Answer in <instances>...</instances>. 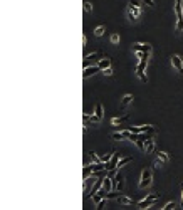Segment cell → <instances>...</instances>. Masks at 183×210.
I'll list each match as a JSON object with an SVG mask.
<instances>
[{
    "instance_id": "6da1fadb",
    "label": "cell",
    "mask_w": 183,
    "mask_h": 210,
    "mask_svg": "<svg viewBox=\"0 0 183 210\" xmlns=\"http://www.w3.org/2000/svg\"><path fill=\"white\" fill-rule=\"evenodd\" d=\"M151 181H153V171H151V168H144L143 173H141L140 188H146V187H150Z\"/></svg>"
},
{
    "instance_id": "7a4b0ae2",
    "label": "cell",
    "mask_w": 183,
    "mask_h": 210,
    "mask_svg": "<svg viewBox=\"0 0 183 210\" xmlns=\"http://www.w3.org/2000/svg\"><path fill=\"white\" fill-rule=\"evenodd\" d=\"M158 200V195L156 193H150V195L146 197L144 200H141V202H138V208H150L151 205H154V202Z\"/></svg>"
},
{
    "instance_id": "3957f363",
    "label": "cell",
    "mask_w": 183,
    "mask_h": 210,
    "mask_svg": "<svg viewBox=\"0 0 183 210\" xmlns=\"http://www.w3.org/2000/svg\"><path fill=\"white\" fill-rule=\"evenodd\" d=\"M140 14H141L140 5L133 4V2H129V7H128V15H129V19H131V20H134V19L140 17Z\"/></svg>"
},
{
    "instance_id": "277c9868",
    "label": "cell",
    "mask_w": 183,
    "mask_h": 210,
    "mask_svg": "<svg viewBox=\"0 0 183 210\" xmlns=\"http://www.w3.org/2000/svg\"><path fill=\"white\" fill-rule=\"evenodd\" d=\"M131 133H154V128L153 126H126Z\"/></svg>"
},
{
    "instance_id": "5b68a950",
    "label": "cell",
    "mask_w": 183,
    "mask_h": 210,
    "mask_svg": "<svg viewBox=\"0 0 183 210\" xmlns=\"http://www.w3.org/2000/svg\"><path fill=\"white\" fill-rule=\"evenodd\" d=\"M91 120H93V123H99L103 120V104H96L94 114H91Z\"/></svg>"
},
{
    "instance_id": "8992f818",
    "label": "cell",
    "mask_w": 183,
    "mask_h": 210,
    "mask_svg": "<svg viewBox=\"0 0 183 210\" xmlns=\"http://www.w3.org/2000/svg\"><path fill=\"white\" fill-rule=\"evenodd\" d=\"M171 64H173V67H175L178 73H183V61H181V57H180L178 54L171 56Z\"/></svg>"
},
{
    "instance_id": "52a82bcc",
    "label": "cell",
    "mask_w": 183,
    "mask_h": 210,
    "mask_svg": "<svg viewBox=\"0 0 183 210\" xmlns=\"http://www.w3.org/2000/svg\"><path fill=\"white\" fill-rule=\"evenodd\" d=\"M133 51L134 52H151V46H150V44L136 42V44H133Z\"/></svg>"
},
{
    "instance_id": "ba28073f",
    "label": "cell",
    "mask_w": 183,
    "mask_h": 210,
    "mask_svg": "<svg viewBox=\"0 0 183 210\" xmlns=\"http://www.w3.org/2000/svg\"><path fill=\"white\" fill-rule=\"evenodd\" d=\"M99 71H103L99 66H91V67H86V69H84V73H83V77H84V79H87V77H91L93 74L99 73Z\"/></svg>"
},
{
    "instance_id": "9c48e42d",
    "label": "cell",
    "mask_w": 183,
    "mask_h": 210,
    "mask_svg": "<svg viewBox=\"0 0 183 210\" xmlns=\"http://www.w3.org/2000/svg\"><path fill=\"white\" fill-rule=\"evenodd\" d=\"M103 188L106 190V192H111L113 188H114V183H113V178L111 177H106L103 181Z\"/></svg>"
},
{
    "instance_id": "30bf717a",
    "label": "cell",
    "mask_w": 183,
    "mask_h": 210,
    "mask_svg": "<svg viewBox=\"0 0 183 210\" xmlns=\"http://www.w3.org/2000/svg\"><path fill=\"white\" fill-rule=\"evenodd\" d=\"M153 150H154V138L151 136L150 140L144 141V151H146V153H153Z\"/></svg>"
},
{
    "instance_id": "8fae6325",
    "label": "cell",
    "mask_w": 183,
    "mask_h": 210,
    "mask_svg": "<svg viewBox=\"0 0 183 210\" xmlns=\"http://www.w3.org/2000/svg\"><path fill=\"white\" fill-rule=\"evenodd\" d=\"M97 66H99L103 71H104V69H108V67H111V59H109V57H103L101 61H97Z\"/></svg>"
},
{
    "instance_id": "7c38bea8",
    "label": "cell",
    "mask_w": 183,
    "mask_h": 210,
    "mask_svg": "<svg viewBox=\"0 0 183 210\" xmlns=\"http://www.w3.org/2000/svg\"><path fill=\"white\" fill-rule=\"evenodd\" d=\"M118 202H119V205H133V198H129V197H126V195H119L118 197Z\"/></svg>"
},
{
    "instance_id": "4fadbf2b",
    "label": "cell",
    "mask_w": 183,
    "mask_h": 210,
    "mask_svg": "<svg viewBox=\"0 0 183 210\" xmlns=\"http://www.w3.org/2000/svg\"><path fill=\"white\" fill-rule=\"evenodd\" d=\"M133 96L131 94H126V96H123V99H121V106L123 108H124V106H128V104H131V103H133Z\"/></svg>"
},
{
    "instance_id": "5bb4252c",
    "label": "cell",
    "mask_w": 183,
    "mask_h": 210,
    "mask_svg": "<svg viewBox=\"0 0 183 210\" xmlns=\"http://www.w3.org/2000/svg\"><path fill=\"white\" fill-rule=\"evenodd\" d=\"M158 160H160L161 163H168V161H170L168 153H166V151H160V153H158Z\"/></svg>"
},
{
    "instance_id": "9a60e30c",
    "label": "cell",
    "mask_w": 183,
    "mask_h": 210,
    "mask_svg": "<svg viewBox=\"0 0 183 210\" xmlns=\"http://www.w3.org/2000/svg\"><path fill=\"white\" fill-rule=\"evenodd\" d=\"M91 175H93V168H91L89 165H86V167H84V170H83V178L86 180V178H89Z\"/></svg>"
},
{
    "instance_id": "2e32d148",
    "label": "cell",
    "mask_w": 183,
    "mask_h": 210,
    "mask_svg": "<svg viewBox=\"0 0 183 210\" xmlns=\"http://www.w3.org/2000/svg\"><path fill=\"white\" fill-rule=\"evenodd\" d=\"M126 120H128V114L121 116V118H113V120H111V123H113V124H121L123 121H126Z\"/></svg>"
},
{
    "instance_id": "e0dca14e",
    "label": "cell",
    "mask_w": 183,
    "mask_h": 210,
    "mask_svg": "<svg viewBox=\"0 0 183 210\" xmlns=\"http://www.w3.org/2000/svg\"><path fill=\"white\" fill-rule=\"evenodd\" d=\"M89 160H91V163H99V161H103L101 158H97V155L94 151H89Z\"/></svg>"
},
{
    "instance_id": "ac0fdd59",
    "label": "cell",
    "mask_w": 183,
    "mask_h": 210,
    "mask_svg": "<svg viewBox=\"0 0 183 210\" xmlns=\"http://www.w3.org/2000/svg\"><path fill=\"white\" fill-rule=\"evenodd\" d=\"M104 30H106V27H104V25L96 27V30H94V36H96V37H101V36L104 34Z\"/></svg>"
},
{
    "instance_id": "d6986e66",
    "label": "cell",
    "mask_w": 183,
    "mask_h": 210,
    "mask_svg": "<svg viewBox=\"0 0 183 210\" xmlns=\"http://www.w3.org/2000/svg\"><path fill=\"white\" fill-rule=\"evenodd\" d=\"M129 161H131V158H129V156H126V158L119 160V161H118V168H123V167H124V165H128Z\"/></svg>"
},
{
    "instance_id": "ffe728a7",
    "label": "cell",
    "mask_w": 183,
    "mask_h": 210,
    "mask_svg": "<svg viewBox=\"0 0 183 210\" xmlns=\"http://www.w3.org/2000/svg\"><path fill=\"white\" fill-rule=\"evenodd\" d=\"M91 198H93V202H94V203H96V205H97V203H99L101 200L104 198V197H103V195H99V193H94V195H91Z\"/></svg>"
},
{
    "instance_id": "44dd1931",
    "label": "cell",
    "mask_w": 183,
    "mask_h": 210,
    "mask_svg": "<svg viewBox=\"0 0 183 210\" xmlns=\"http://www.w3.org/2000/svg\"><path fill=\"white\" fill-rule=\"evenodd\" d=\"M83 5H84V10H86L87 14H91V12H93V5H91L87 0H84V4H83Z\"/></svg>"
},
{
    "instance_id": "7402d4cb",
    "label": "cell",
    "mask_w": 183,
    "mask_h": 210,
    "mask_svg": "<svg viewBox=\"0 0 183 210\" xmlns=\"http://www.w3.org/2000/svg\"><path fill=\"white\" fill-rule=\"evenodd\" d=\"M113 156H114V151H109V153H106V155H104V156H103V158H101V160H103V161H106V163H108L109 160L113 158Z\"/></svg>"
},
{
    "instance_id": "603a6c76",
    "label": "cell",
    "mask_w": 183,
    "mask_h": 210,
    "mask_svg": "<svg viewBox=\"0 0 183 210\" xmlns=\"http://www.w3.org/2000/svg\"><path fill=\"white\" fill-rule=\"evenodd\" d=\"M118 197H119V193L114 192V190H111V192L106 193V198H118Z\"/></svg>"
},
{
    "instance_id": "cb8c5ba5",
    "label": "cell",
    "mask_w": 183,
    "mask_h": 210,
    "mask_svg": "<svg viewBox=\"0 0 183 210\" xmlns=\"http://www.w3.org/2000/svg\"><path fill=\"white\" fill-rule=\"evenodd\" d=\"M175 207H176L175 202H168L165 207H163V210H171V208H175Z\"/></svg>"
},
{
    "instance_id": "d4e9b609",
    "label": "cell",
    "mask_w": 183,
    "mask_h": 210,
    "mask_svg": "<svg viewBox=\"0 0 183 210\" xmlns=\"http://www.w3.org/2000/svg\"><path fill=\"white\" fill-rule=\"evenodd\" d=\"M109 40H111L113 44H118L119 42V36H118V34H113V36L109 37Z\"/></svg>"
},
{
    "instance_id": "484cf974",
    "label": "cell",
    "mask_w": 183,
    "mask_h": 210,
    "mask_svg": "<svg viewBox=\"0 0 183 210\" xmlns=\"http://www.w3.org/2000/svg\"><path fill=\"white\" fill-rule=\"evenodd\" d=\"M106 200H108V198L104 197V198H103V200H101V202H99V203H97V205H96V208H97V210H101V208H103V207L106 205Z\"/></svg>"
},
{
    "instance_id": "4316f807",
    "label": "cell",
    "mask_w": 183,
    "mask_h": 210,
    "mask_svg": "<svg viewBox=\"0 0 183 210\" xmlns=\"http://www.w3.org/2000/svg\"><path fill=\"white\" fill-rule=\"evenodd\" d=\"M104 74H106V76H111V74H113V69H111V67L104 69Z\"/></svg>"
},
{
    "instance_id": "83f0119b",
    "label": "cell",
    "mask_w": 183,
    "mask_h": 210,
    "mask_svg": "<svg viewBox=\"0 0 183 210\" xmlns=\"http://www.w3.org/2000/svg\"><path fill=\"white\" fill-rule=\"evenodd\" d=\"M144 4H148V5H154V0H144Z\"/></svg>"
},
{
    "instance_id": "f1b7e54d",
    "label": "cell",
    "mask_w": 183,
    "mask_h": 210,
    "mask_svg": "<svg viewBox=\"0 0 183 210\" xmlns=\"http://www.w3.org/2000/svg\"><path fill=\"white\" fill-rule=\"evenodd\" d=\"M83 44H84V46L87 44V37H86V36H83Z\"/></svg>"
},
{
    "instance_id": "f546056e",
    "label": "cell",
    "mask_w": 183,
    "mask_h": 210,
    "mask_svg": "<svg viewBox=\"0 0 183 210\" xmlns=\"http://www.w3.org/2000/svg\"><path fill=\"white\" fill-rule=\"evenodd\" d=\"M180 188H181V200H183V183L180 185Z\"/></svg>"
}]
</instances>
